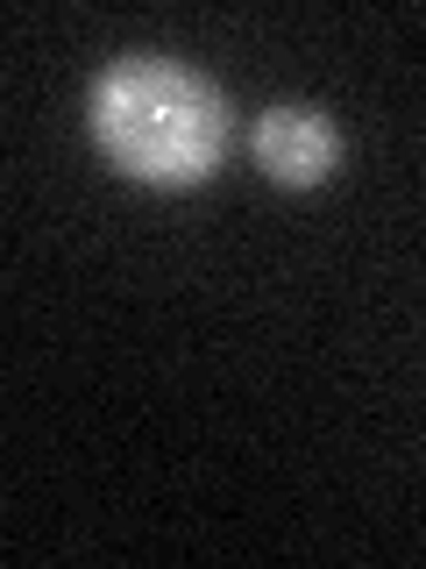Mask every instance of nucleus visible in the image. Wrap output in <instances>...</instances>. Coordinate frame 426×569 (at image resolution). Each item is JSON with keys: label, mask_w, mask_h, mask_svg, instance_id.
<instances>
[{"label": "nucleus", "mask_w": 426, "mask_h": 569, "mask_svg": "<svg viewBox=\"0 0 426 569\" xmlns=\"http://www.w3.org/2000/svg\"><path fill=\"white\" fill-rule=\"evenodd\" d=\"M100 142L114 150L121 171L150 178V186H192L221 164L227 142V107L221 93L185 64L164 58H129L100 79L93 100Z\"/></svg>", "instance_id": "1"}, {"label": "nucleus", "mask_w": 426, "mask_h": 569, "mask_svg": "<svg viewBox=\"0 0 426 569\" xmlns=\"http://www.w3.org/2000/svg\"><path fill=\"white\" fill-rule=\"evenodd\" d=\"M256 157L277 186H320L334 171V129L320 107H271L256 121Z\"/></svg>", "instance_id": "2"}]
</instances>
